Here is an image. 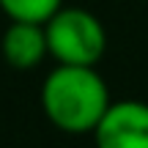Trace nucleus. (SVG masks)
<instances>
[{"label":"nucleus","mask_w":148,"mask_h":148,"mask_svg":"<svg viewBox=\"0 0 148 148\" xmlns=\"http://www.w3.org/2000/svg\"><path fill=\"white\" fill-rule=\"evenodd\" d=\"M110 107V88L96 66L58 63L41 85V110L55 129L88 134Z\"/></svg>","instance_id":"obj_1"},{"label":"nucleus","mask_w":148,"mask_h":148,"mask_svg":"<svg viewBox=\"0 0 148 148\" xmlns=\"http://www.w3.org/2000/svg\"><path fill=\"white\" fill-rule=\"evenodd\" d=\"M47 55L66 66H96L107 52V30L88 8L60 5L47 22Z\"/></svg>","instance_id":"obj_2"},{"label":"nucleus","mask_w":148,"mask_h":148,"mask_svg":"<svg viewBox=\"0 0 148 148\" xmlns=\"http://www.w3.org/2000/svg\"><path fill=\"white\" fill-rule=\"evenodd\" d=\"M90 134L96 148H148V104L140 99L110 101Z\"/></svg>","instance_id":"obj_3"},{"label":"nucleus","mask_w":148,"mask_h":148,"mask_svg":"<svg viewBox=\"0 0 148 148\" xmlns=\"http://www.w3.org/2000/svg\"><path fill=\"white\" fill-rule=\"evenodd\" d=\"M0 52H3V60L14 69H36L47 58L44 25L8 19V27L0 38Z\"/></svg>","instance_id":"obj_4"},{"label":"nucleus","mask_w":148,"mask_h":148,"mask_svg":"<svg viewBox=\"0 0 148 148\" xmlns=\"http://www.w3.org/2000/svg\"><path fill=\"white\" fill-rule=\"evenodd\" d=\"M63 5V0H0V11L14 22H44Z\"/></svg>","instance_id":"obj_5"}]
</instances>
